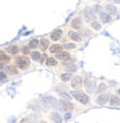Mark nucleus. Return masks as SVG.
Instances as JSON below:
<instances>
[{"label": "nucleus", "mask_w": 120, "mask_h": 123, "mask_svg": "<svg viewBox=\"0 0 120 123\" xmlns=\"http://www.w3.org/2000/svg\"><path fill=\"white\" fill-rule=\"evenodd\" d=\"M15 65H17V68H19V69H25L30 65V59L25 55L17 56L15 58Z\"/></svg>", "instance_id": "1"}, {"label": "nucleus", "mask_w": 120, "mask_h": 123, "mask_svg": "<svg viewBox=\"0 0 120 123\" xmlns=\"http://www.w3.org/2000/svg\"><path fill=\"white\" fill-rule=\"evenodd\" d=\"M71 95L75 98L77 101H80V103H83V104H88L89 103V98L87 95L84 94V92H80V91H74L71 92Z\"/></svg>", "instance_id": "2"}, {"label": "nucleus", "mask_w": 120, "mask_h": 123, "mask_svg": "<svg viewBox=\"0 0 120 123\" xmlns=\"http://www.w3.org/2000/svg\"><path fill=\"white\" fill-rule=\"evenodd\" d=\"M56 58L58 60H62V62H68L70 60V58H71V55L67 53V51H58V53H56Z\"/></svg>", "instance_id": "3"}, {"label": "nucleus", "mask_w": 120, "mask_h": 123, "mask_svg": "<svg viewBox=\"0 0 120 123\" xmlns=\"http://www.w3.org/2000/svg\"><path fill=\"white\" fill-rule=\"evenodd\" d=\"M31 58L35 60V62H39V63H43L45 60V56H43L40 51H32L31 53Z\"/></svg>", "instance_id": "4"}, {"label": "nucleus", "mask_w": 120, "mask_h": 123, "mask_svg": "<svg viewBox=\"0 0 120 123\" xmlns=\"http://www.w3.org/2000/svg\"><path fill=\"white\" fill-rule=\"evenodd\" d=\"M0 62H1V63H9L10 62V56L4 53L3 50H0Z\"/></svg>", "instance_id": "5"}, {"label": "nucleus", "mask_w": 120, "mask_h": 123, "mask_svg": "<svg viewBox=\"0 0 120 123\" xmlns=\"http://www.w3.org/2000/svg\"><path fill=\"white\" fill-rule=\"evenodd\" d=\"M85 87H87L88 91H93L96 88V82L92 80H87L85 81Z\"/></svg>", "instance_id": "6"}, {"label": "nucleus", "mask_w": 120, "mask_h": 123, "mask_svg": "<svg viewBox=\"0 0 120 123\" xmlns=\"http://www.w3.org/2000/svg\"><path fill=\"white\" fill-rule=\"evenodd\" d=\"M62 37V31L61 30H56L54 32L50 35V38H52L53 41H57V40H60V38Z\"/></svg>", "instance_id": "7"}, {"label": "nucleus", "mask_w": 120, "mask_h": 123, "mask_svg": "<svg viewBox=\"0 0 120 123\" xmlns=\"http://www.w3.org/2000/svg\"><path fill=\"white\" fill-rule=\"evenodd\" d=\"M108 98H110V96H108L107 94H102V95L98 96V99H97V103L101 104V105H102V104H106L107 100H108Z\"/></svg>", "instance_id": "8"}, {"label": "nucleus", "mask_w": 120, "mask_h": 123, "mask_svg": "<svg viewBox=\"0 0 120 123\" xmlns=\"http://www.w3.org/2000/svg\"><path fill=\"white\" fill-rule=\"evenodd\" d=\"M50 119H52L54 123H62V117L58 113H52L50 114Z\"/></svg>", "instance_id": "9"}, {"label": "nucleus", "mask_w": 120, "mask_h": 123, "mask_svg": "<svg viewBox=\"0 0 120 123\" xmlns=\"http://www.w3.org/2000/svg\"><path fill=\"white\" fill-rule=\"evenodd\" d=\"M62 50V46L61 45H58V44H54V45H50L49 46V51L50 53H53V54H56L58 51H61Z\"/></svg>", "instance_id": "10"}, {"label": "nucleus", "mask_w": 120, "mask_h": 123, "mask_svg": "<svg viewBox=\"0 0 120 123\" xmlns=\"http://www.w3.org/2000/svg\"><path fill=\"white\" fill-rule=\"evenodd\" d=\"M7 51H9V54H13V55H14V54H17L19 51V48L17 45H9L7 48Z\"/></svg>", "instance_id": "11"}, {"label": "nucleus", "mask_w": 120, "mask_h": 123, "mask_svg": "<svg viewBox=\"0 0 120 123\" xmlns=\"http://www.w3.org/2000/svg\"><path fill=\"white\" fill-rule=\"evenodd\" d=\"M81 77H75V78H72V81H71V86L72 87H79V86H81Z\"/></svg>", "instance_id": "12"}, {"label": "nucleus", "mask_w": 120, "mask_h": 123, "mask_svg": "<svg viewBox=\"0 0 120 123\" xmlns=\"http://www.w3.org/2000/svg\"><path fill=\"white\" fill-rule=\"evenodd\" d=\"M71 27L72 28H80L81 27V19L80 18H75V19H72V22H71Z\"/></svg>", "instance_id": "13"}, {"label": "nucleus", "mask_w": 120, "mask_h": 123, "mask_svg": "<svg viewBox=\"0 0 120 123\" xmlns=\"http://www.w3.org/2000/svg\"><path fill=\"white\" fill-rule=\"evenodd\" d=\"M68 36L71 37L74 41H80V40H81V36H80V35L76 33V32H74V31H70V32H68Z\"/></svg>", "instance_id": "14"}, {"label": "nucleus", "mask_w": 120, "mask_h": 123, "mask_svg": "<svg viewBox=\"0 0 120 123\" xmlns=\"http://www.w3.org/2000/svg\"><path fill=\"white\" fill-rule=\"evenodd\" d=\"M84 15L89 19V21H93V18H94V15H93V12L89 9V8H87V9L84 10Z\"/></svg>", "instance_id": "15"}, {"label": "nucleus", "mask_w": 120, "mask_h": 123, "mask_svg": "<svg viewBox=\"0 0 120 123\" xmlns=\"http://www.w3.org/2000/svg\"><path fill=\"white\" fill-rule=\"evenodd\" d=\"M99 17H101V21H102L103 23H108V22H110V15H108L107 13H105V12H102V13L99 14Z\"/></svg>", "instance_id": "16"}, {"label": "nucleus", "mask_w": 120, "mask_h": 123, "mask_svg": "<svg viewBox=\"0 0 120 123\" xmlns=\"http://www.w3.org/2000/svg\"><path fill=\"white\" fill-rule=\"evenodd\" d=\"M108 99H110V103L112 104V105H119L120 104V100H119V98L116 95H111Z\"/></svg>", "instance_id": "17"}, {"label": "nucleus", "mask_w": 120, "mask_h": 123, "mask_svg": "<svg viewBox=\"0 0 120 123\" xmlns=\"http://www.w3.org/2000/svg\"><path fill=\"white\" fill-rule=\"evenodd\" d=\"M40 46H41L43 51H45V50L48 49V46H49V41L46 40V38H43V40H40Z\"/></svg>", "instance_id": "18"}, {"label": "nucleus", "mask_w": 120, "mask_h": 123, "mask_svg": "<svg viewBox=\"0 0 120 123\" xmlns=\"http://www.w3.org/2000/svg\"><path fill=\"white\" fill-rule=\"evenodd\" d=\"M62 108H63L65 110H71L74 108V105L71 103H68V101H62Z\"/></svg>", "instance_id": "19"}, {"label": "nucleus", "mask_w": 120, "mask_h": 123, "mask_svg": "<svg viewBox=\"0 0 120 123\" xmlns=\"http://www.w3.org/2000/svg\"><path fill=\"white\" fill-rule=\"evenodd\" d=\"M46 65H49V67L50 65H52V67L53 65H57V60L54 59V58H46Z\"/></svg>", "instance_id": "20"}, {"label": "nucleus", "mask_w": 120, "mask_h": 123, "mask_svg": "<svg viewBox=\"0 0 120 123\" xmlns=\"http://www.w3.org/2000/svg\"><path fill=\"white\" fill-rule=\"evenodd\" d=\"M38 46H39V41L38 40H31L30 44H29L30 49H35V48H38Z\"/></svg>", "instance_id": "21"}, {"label": "nucleus", "mask_w": 120, "mask_h": 123, "mask_svg": "<svg viewBox=\"0 0 120 123\" xmlns=\"http://www.w3.org/2000/svg\"><path fill=\"white\" fill-rule=\"evenodd\" d=\"M61 80L65 81V82H67V81L71 80V74H70V73H63V74H61Z\"/></svg>", "instance_id": "22"}, {"label": "nucleus", "mask_w": 120, "mask_h": 123, "mask_svg": "<svg viewBox=\"0 0 120 123\" xmlns=\"http://www.w3.org/2000/svg\"><path fill=\"white\" fill-rule=\"evenodd\" d=\"M106 9L108 10V13H110V14H116V8H115V6L107 5V6H106Z\"/></svg>", "instance_id": "23"}, {"label": "nucleus", "mask_w": 120, "mask_h": 123, "mask_svg": "<svg viewBox=\"0 0 120 123\" xmlns=\"http://www.w3.org/2000/svg\"><path fill=\"white\" fill-rule=\"evenodd\" d=\"M43 100H44V101H46L48 104H56V103H57L56 99H53V98H43Z\"/></svg>", "instance_id": "24"}, {"label": "nucleus", "mask_w": 120, "mask_h": 123, "mask_svg": "<svg viewBox=\"0 0 120 123\" xmlns=\"http://www.w3.org/2000/svg\"><path fill=\"white\" fill-rule=\"evenodd\" d=\"M0 81H1V82H5V81H7V76H5V73L1 72V71H0Z\"/></svg>", "instance_id": "25"}, {"label": "nucleus", "mask_w": 120, "mask_h": 123, "mask_svg": "<svg viewBox=\"0 0 120 123\" xmlns=\"http://www.w3.org/2000/svg\"><path fill=\"white\" fill-rule=\"evenodd\" d=\"M8 72H9L10 74H15V73H17V68H14V67H9V68H8Z\"/></svg>", "instance_id": "26"}, {"label": "nucleus", "mask_w": 120, "mask_h": 123, "mask_svg": "<svg viewBox=\"0 0 120 123\" xmlns=\"http://www.w3.org/2000/svg\"><path fill=\"white\" fill-rule=\"evenodd\" d=\"M92 27H93L94 30H99V28H101V25H99L98 22H92Z\"/></svg>", "instance_id": "27"}, {"label": "nucleus", "mask_w": 120, "mask_h": 123, "mask_svg": "<svg viewBox=\"0 0 120 123\" xmlns=\"http://www.w3.org/2000/svg\"><path fill=\"white\" fill-rule=\"evenodd\" d=\"M105 90H106V85H105V83H101L99 86H98V92H103Z\"/></svg>", "instance_id": "28"}, {"label": "nucleus", "mask_w": 120, "mask_h": 123, "mask_svg": "<svg viewBox=\"0 0 120 123\" xmlns=\"http://www.w3.org/2000/svg\"><path fill=\"white\" fill-rule=\"evenodd\" d=\"M22 53L25 54V55L30 54V48H29V46H25V48H22Z\"/></svg>", "instance_id": "29"}, {"label": "nucleus", "mask_w": 120, "mask_h": 123, "mask_svg": "<svg viewBox=\"0 0 120 123\" xmlns=\"http://www.w3.org/2000/svg\"><path fill=\"white\" fill-rule=\"evenodd\" d=\"M75 48V44H66L65 45V49H74Z\"/></svg>", "instance_id": "30"}, {"label": "nucleus", "mask_w": 120, "mask_h": 123, "mask_svg": "<svg viewBox=\"0 0 120 123\" xmlns=\"http://www.w3.org/2000/svg\"><path fill=\"white\" fill-rule=\"evenodd\" d=\"M67 68H68V71H70V72H71V71L74 72V71H75V69H76V67H75V65H74V64H72V65H71V64H70V65H68V67H67Z\"/></svg>", "instance_id": "31"}, {"label": "nucleus", "mask_w": 120, "mask_h": 123, "mask_svg": "<svg viewBox=\"0 0 120 123\" xmlns=\"http://www.w3.org/2000/svg\"><path fill=\"white\" fill-rule=\"evenodd\" d=\"M21 123H31V122H30V119H27V118H23L22 121H21Z\"/></svg>", "instance_id": "32"}, {"label": "nucleus", "mask_w": 120, "mask_h": 123, "mask_svg": "<svg viewBox=\"0 0 120 123\" xmlns=\"http://www.w3.org/2000/svg\"><path fill=\"white\" fill-rule=\"evenodd\" d=\"M112 1H114V3H116V4H119V3H120V0H112Z\"/></svg>", "instance_id": "33"}, {"label": "nucleus", "mask_w": 120, "mask_h": 123, "mask_svg": "<svg viewBox=\"0 0 120 123\" xmlns=\"http://www.w3.org/2000/svg\"><path fill=\"white\" fill-rule=\"evenodd\" d=\"M3 64H4V63H1V62H0V69L3 68Z\"/></svg>", "instance_id": "34"}, {"label": "nucleus", "mask_w": 120, "mask_h": 123, "mask_svg": "<svg viewBox=\"0 0 120 123\" xmlns=\"http://www.w3.org/2000/svg\"><path fill=\"white\" fill-rule=\"evenodd\" d=\"M118 94H119V95H120V88H119V91H118Z\"/></svg>", "instance_id": "35"}]
</instances>
